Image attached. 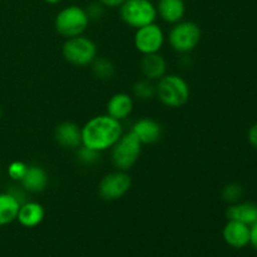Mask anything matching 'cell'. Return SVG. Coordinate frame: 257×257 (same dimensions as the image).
<instances>
[{"label":"cell","instance_id":"10","mask_svg":"<svg viewBox=\"0 0 257 257\" xmlns=\"http://www.w3.org/2000/svg\"><path fill=\"white\" fill-rule=\"evenodd\" d=\"M131 132L140 140L142 145H153L162 137V127L151 118H141L133 124Z\"/></svg>","mask_w":257,"mask_h":257},{"label":"cell","instance_id":"9","mask_svg":"<svg viewBox=\"0 0 257 257\" xmlns=\"http://www.w3.org/2000/svg\"><path fill=\"white\" fill-rule=\"evenodd\" d=\"M165 44V33L156 23L138 28L135 34V47L141 54L160 53Z\"/></svg>","mask_w":257,"mask_h":257},{"label":"cell","instance_id":"2","mask_svg":"<svg viewBox=\"0 0 257 257\" xmlns=\"http://www.w3.org/2000/svg\"><path fill=\"white\" fill-rule=\"evenodd\" d=\"M190 93L188 83L177 74L163 75L156 84V95L166 107H182L190 99Z\"/></svg>","mask_w":257,"mask_h":257},{"label":"cell","instance_id":"7","mask_svg":"<svg viewBox=\"0 0 257 257\" xmlns=\"http://www.w3.org/2000/svg\"><path fill=\"white\" fill-rule=\"evenodd\" d=\"M202 32L201 28L193 22H178L173 25L168 34V42L175 52L186 54L200 44Z\"/></svg>","mask_w":257,"mask_h":257},{"label":"cell","instance_id":"28","mask_svg":"<svg viewBox=\"0 0 257 257\" xmlns=\"http://www.w3.org/2000/svg\"><path fill=\"white\" fill-rule=\"evenodd\" d=\"M103 7L107 8H119L125 0H98Z\"/></svg>","mask_w":257,"mask_h":257},{"label":"cell","instance_id":"8","mask_svg":"<svg viewBox=\"0 0 257 257\" xmlns=\"http://www.w3.org/2000/svg\"><path fill=\"white\" fill-rule=\"evenodd\" d=\"M131 186V176L125 171H115L102 178L98 186V192L104 201H117L130 191Z\"/></svg>","mask_w":257,"mask_h":257},{"label":"cell","instance_id":"30","mask_svg":"<svg viewBox=\"0 0 257 257\" xmlns=\"http://www.w3.org/2000/svg\"><path fill=\"white\" fill-rule=\"evenodd\" d=\"M45 3H48V4H58V3H60L62 0H44Z\"/></svg>","mask_w":257,"mask_h":257},{"label":"cell","instance_id":"1","mask_svg":"<svg viewBox=\"0 0 257 257\" xmlns=\"http://www.w3.org/2000/svg\"><path fill=\"white\" fill-rule=\"evenodd\" d=\"M123 135L120 120L108 114L93 117L82 127V146L103 152L112 148Z\"/></svg>","mask_w":257,"mask_h":257},{"label":"cell","instance_id":"18","mask_svg":"<svg viewBox=\"0 0 257 257\" xmlns=\"http://www.w3.org/2000/svg\"><path fill=\"white\" fill-rule=\"evenodd\" d=\"M156 9L162 20L170 24H176L185 17L186 5L183 0H158Z\"/></svg>","mask_w":257,"mask_h":257},{"label":"cell","instance_id":"20","mask_svg":"<svg viewBox=\"0 0 257 257\" xmlns=\"http://www.w3.org/2000/svg\"><path fill=\"white\" fill-rule=\"evenodd\" d=\"M92 70L99 79H110L114 74V65L107 58H95L92 63Z\"/></svg>","mask_w":257,"mask_h":257},{"label":"cell","instance_id":"23","mask_svg":"<svg viewBox=\"0 0 257 257\" xmlns=\"http://www.w3.org/2000/svg\"><path fill=\"white\" fill-rule=\"evenodd\" d=\"M100 152H97L94 150L85 147V146H80L77 148V157L83 165H93L99 160Z\"/></svg>","mask_w":257,"mask_h":257},{"label":"cell","instance_id":"16","mask_svg":"<svg viewBox=\"0 0 257 257\" xmlns=\"http://www.w3.org/2000/svg\"><path fill=\"white\" fill-rule=\"evenodd\" d=\"M20 185L27 192L40 193L47 188L48 175L39 166H28V170Z\"/></svg>","mask_w":257,"mask_h":257},{"label":"cell","instance_id":"3","mask_svg":"<svg viewBox=\"0 0 257 257\" xmlns=\"http://www.w3.org/2000/svg\"><path fill=\"white\" fill-rule=\"evenodd\" d=\"M142 143L132 132L123 133L112 147V163L118 171H130L137 163L142 152Z\"/></svg>","mask_w":257,"mask_h":257},{"label":"cell","instance_id":"31","mask_svg":"<svg viewBox=\"0 0 257 257\" xmlns=\"http://www.w3.org/2000/svg\"><path fill=\"white\" fill-rule=\"evenodd\" d=\"M0 117H2V109H0Z\"/></svg>","mask_w":257,"mask_h":257},{"label":"cell","instance_id":"11","mask_svg":"<svg viewBox=\"0 0 257 257\" xmlns=\"http://www.w3.org/2000/svg\"><path fill=\"white\" fill-rule=\"evenodd\" d=\"M223 238L231 247H245L250 243V226L238 221L228 220L223 228Z\"/></svg>","mask_w":257,"mask_h":257},{"label":"cell","instance_id":"19","mask_svg":"<svg viewBox=\"0 0 257 257\" xmlns=\"http://www.w3.org/2000/svg\"><path fill=\"white\" fill-rule=\"evenodd\" d=\"M20 203L9 192H0V226H5L17 220Z\"/></svg>","mask_w":257,"mask_h":257},{"label":"cell","instance_id":"22","mask_svg":"<svg viewBox=\"0 0 257 257\" xmlns=\"http://www.w3.org/2000/svg\"><path fill=\"white\" fill-rule=\"evenodd\" d=\"M242 196L243 188L242 186L238 185V183H230V185L226 186L222 191V198L226 202L231 203V205L240 202Z\"/></svg>","mask_w":257,"mask_h":257},{"label":"cell","instance_id":"12","mask_svg":"<svg viewBox=\"0 0 257 257\" xmlns=\"http://www.w3.org/2000/svg\"><path fill=\"white\" fill-rule=\"evenodd\" d=\"M55 140L62 147L77 150L82 146V128L73 122H63L55 128Z\"/></svg>","mask_w":257,"mask_h":257},{"label":"cell","instance_id":"25","mask_svg":"<svg viewBox=\"0 0 257 257\" xmlns=\"http://www.w3.org/2000/svg\"><path fill=\"white\" fill-rule=\"evenodd\" d=\"M85 12H87L89 20L90 19H99V18L103 15V5L100 4L99 2L92 3V4L88 5L87 9H85Z\"/></svg>","mask_w":257,"mask_h":257},{"label":"cell","instance_id":"27","mask_svg":"<svg viewBox=\"0 0 257 257\" xmlns=\"http://www.w3.org/2000/svg\"><path fill=\"white\" fill-rule=\"evenodd\" d=\"M247 138H248V142H250V145L257 150V123L256 124H253L252 127L248 130Z\"/></svg>","mask_w":257,"mask_h":257},{"label":"cell","instance_id":"24","mask_svg":"<svg viewBox=\"0 0 257 257\" xmlns=\"http://www.w3.org/2000/svg\"><path fill=\"white\" fill-rule=\"evenodd\" d=\"M27 170H28V166L25 165L24 162L14 161V162L10 163L9 167H8V175H9V177L12 178L13 181H18V182H20V181L23 180V177L25 176V173H27Z\"/></svg>","mask_w":257,"mask_h":257},{"label":"cell","instance_id":"4","mask_svg":"<svg viewBox=\"0 0 257 257\" xmlns=\"http://www.w3.org/2000/svg\"><path fill=\"white\" fill-rule=\"evenodd\" d=\"M55 29L65 38L83 35L89 25L87 12L78 5H70L60 10L55 17Z\"/></svg>","mask_w":257,"mask_h":257},{"label":"cell","instance_id":"6","mask_svg":"<svg viewBox=\"0 0 257 257\" xmlns=\"http://www.w3.org/2000/svg\"><path fill=\"white\" fill-rule=\"evenodd\" d=\"M63 57L70 64L85 67L94 62L97 58V45L84 35L68 38L63 44Z\"/></svg>","mask_w":257,"mask_h":257},{"label":"cell","instance_id":"14","mask_svg":"<svg viewBox=\"0 0 257 257\" xmlns=\"http://www.w3.org/2000/svg\"><path fill=\"white\" fill-rule=\"evenodd\" d=\"M44 207L40 203L28 201V202H24L20 205L19 211H18L17 220L24 227L32 228L40 225L42 221L44 220Z\"/></svg>","mask_w":257,"mask_h":257},{"label":"cell","instance_id":"29","mask_svg":"<svg viewBox=\"0 0 257 257\" xmlns=\"http://www.w3.org/2000/svg\"><path fill=\"white\" fill-rule=\"evenodd\" d=\"M250 242L257 250V222L250 226Z\"/></svg>","mask_w":257,"mask_h":257},{"label":"cell","instance_id":"5","mask_svg":"<svg viewBox=\"0 0 257 257\" xmlns=\"http://www.w3.org/2000/svg\"><path fill=\"white\" fill-rule=\"evenodd\" d=\"M119 14L125 24L138 29L155 23L157 9L151 0H125L119 7Z\"/></svg>","mask_w":257,"mask_h":257},{"label":"cell","instance_id":"13","mask_svg":"<svg viewBox=\"0 0 257 257\" xmlns=\"http://www.w3.org/2000/svg\"><path fill=\"white\" fill-rule=\"evenodd\" d=\"M133 99L127 93H115L107 103V114L117 120H124L132 113Z\"/></svg>","mask_w":257,"mask_h":257},{"label":"cell","instance_id":"15","mask_svg":"<svg viewBox=\"0 0 257 257\" xmlns=\"http://www.w3.org/2000/svg\"><path fill=\"white\" fill-rule=\"evenodd\" d=\"M141 69L147 79L160 80L163 75H166L167 62L160 53L146 54L141 60Z\"/></svg>","mask_w":257,"mask_h":257},{"label":"cell","instance_id":"17","mask_svg":"<svg viewBox=\"0 0 257 257\" xmlns=\"http://www.w3.org/2000/svg\"><path fill=\"white\" fill-rule=\"evenodd\" d=\"M228 220L238 221L247 226H252L257 222V203L237 202L231 205L226 211Z\"/></svg>","mask_w":257,"mask_h":257},{"label":"cell","instance_id":"26","mask_svg":"<svg viewBox=\"0 0 257 257\" xmlns=\"http://www.w3.org/2000/svg\"><path fill=\"white\" fill-rule=\"evenodd\" d=\"M7 192H9L10 195H12L13 197H14L15 200H17L18 202L20 203V205H22V203H24V202H27V200H25V197H27V196H25V192H27V191H25L23 187L13 186V187H10L9 190L7 191Z\"/></svg>","mask_w":257,"mask_h":257},{"label":"cell","instance_id":"21","mask_svg":"<svg viewBox=\"0 0 257 257\" xmlns=\"http://www.w3.org/2000/svg\"><path fill=\"white\" fill-rule=\"evenodd\" d=\"M133 93L141 100L152 99L156 95V84H153L150 79H141L133 85Z\"/></svg>","mask_w":257,"mask_h":257}]
</instances>
